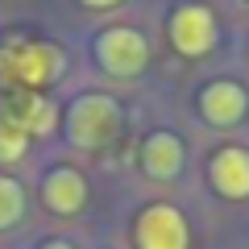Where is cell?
<instances>
[{"instance_id": "1", "label": "cell", "mask_w": 249, "mask_h": 249, "mask_svg": "<svg viewBox=\"0 0 249 249\" xmlns=\"http://www.w3.org/2000/svg\"><path fill=\"white\" fill-rule=\"evenodd\" d=\"M116 129H121V104L112 96L91 91V96H79L67 108V137L75 145L100 150V145H108L116 137Z\"/></svg>"}, {"instance_id": "2", "label": "cell", "mask_w": 249, "mask_h": 249, "mask_svg": "<svg viewBox=\"0 0 249 249\" xmlns=\"http://www.w3.org/2000/svg\"><path fill=\"white\" fill-rule=\"evenodd\" d=\"M96 58H100V67H104L108 75L129 79V75H137L145 62H150V46H145V37L137 34V29L112 25V29H104V34L96 37Z\"/></svg>"}, {"instance_id": "3", "label": "cell", "mask_w": 249, "mask_h": 249, "mask_svg": "<svg viewBox=\"0 0 249 249\" xmlns=\"http://www.w3.org/2000/svg\"><path fill=\"white\" fill-rule=\"evenodd\" d=\"M170 42L183 58H204L216 46V17L208 4H183L170 17Z\"/></svg>"}, {"instance_id": "4", "label": "cell", "mask_w": 249, "mask_h": 249, "mask_svg": "<svg viewBox=\"0 0 249 249\" xmlns=\"http://www.w3.org/2000/svg\"><path fill=\"white\" fill-rule=\"evenodd\" d=\"M137 249H187V220L170 204H150L137 216Z\"/></svg>"}, {"instance_id": "5", "label": "cell", "mask_w": 249, "mask_h": 249, "mask_svg": "<svg viewBox=\"0 0 249 249\" xmlns=\"http://www.w3.org/2000/svg\"><path fill=\"white\" fill-rule=\"evenodd\" d=\"M199 112H204L208 124H216V129H232V124L245 121L249 112V96L241 83L232 79H216L204 88V96H199Z\"/></svg>"}, {"instance_id": "6", "label": "cell", "mask_w": 249, "mask_h": 249, "mask_svg": "<svg viewBox=\"0 0 249 249\" xmlns=\"http://www.w3.org/2000/svg\"><path fill=\"white\" fill-rule=\"evenodd\" d=\"M9 71H13V79H17L21 88H46V83L62 71V54L54 50V46H46V42L21 46V50H13Z\"/></svg>"}, {"instance_id": "7", "label": "cell", "mask_w": 249, "mask_h": 249, "mask_svg": "<svg viewBox=\"0 0 249 249\" xmlns=\"http://www.w3.org/2000/svg\"><path fill=\"white\" fill-rule=\"evenodd\" d=\"M42 199H46V208H50V212L75 216L83 204H88V183H83V175H79L75 166H58V170H50V175H46Z\"/></svg>"}, {"instance_id": "8", "label": "cell", "mask_w": 249, "mask_h": 249, "mask_svg": "<svg viewBox=\"0 0 249 249\" xmlns=\"http://www.w3.org/2000/svg\"><path fill=\"white\" fill-rule=\"evenodd\" d=\"M212 183L224 199H245L249 196V150L229 145L212 158Z\"/></svg>"}, {"instance_id": "9", "label": "cell", "mask_w": 249, "mask_h": 249, "mask_svg": "<svg viewBox=\"0 0 249 249\" xmlns=\"http://www.w3.org/2000/svg\"><path fill=\"white\" fill-rule=\"evenodd\" d=\"M142 166H145V175H154V178H175L178 170H183V142H178L175 133H154L150 142H145V150H142Z\"/></svg>"}, {"instance_id": "10", "label": "cell", "mask_w": 249, "mask_h": 249, "mask_svg": "<svg viewBox=\"0 0 249 249\" xmlns=\"http://www.w3.org/2000/svg\"><path fill=\"white\" fill-rule=\"evenodd\" d=\"M9 116L25 124V133H50L54 129V104H46L42 96H21V112Z\"/></svg>"}, {"instance_id": "11", "label": "cell", "mask_w": 249, "mask_h": 249, "mask_svg": "<svg viewBox=\"0 0 249 249\" xmlns=\"http://www.w3.org/2000/svg\"><path fill=\"white\" fill-rule=\"evenodd\" d=\"M25 212V191H21L17 178L0 175V229H13Z\"/></svg>"}, {"instance_id": "12", "label": "cell", "mask_w": 249, "mask_h": 249, "mask_svg": "<svg viewBox=\"0 0 249 249\" xmlns=\"http://www.w3.org/2000/svg\"><path fill=\"white\" fill-rule=\"evenodd\" d=\"M25 142H29L25 124L13 121V116L4 112L0 116V162H17L21 154H25Z\"/></svg>"}, {"instance_id": "13", "label": "cell", "mask_w": 249, "mask_h": 249, "mask_svg": "<svg viewBox=\"0 0 249 249\" xmlns=\"http://www.w3.org/2000/svg\"><path fill=\"white\" fill-rule=\"evenodd\" d=\"M88 9H112V4H121V0H83Z\"/></svg>"}, {"instance_id": "14", "label": "cell", "mask_w": 249, "mask_h": 249, "mask_svg": "<svg viewBox=\"0 0 249 249\" xmlns=\"http://www.w3.org/2000/svg\"><path fill=\"white\" fill-rule=\"evenodd\" d=\"M42 249H75V245H71V241H46Z\"/></svg>"}]
</instances>
